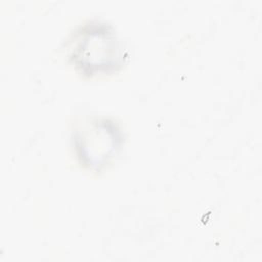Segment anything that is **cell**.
<instances>
[{
    "instance_id": "obj_1",
    "label": "cell",
    "mask_w": 262,
    "mask_h": 262,
    "mask_svg": "<svg viewBox=\"0 0 262 262\" xmlns=\"http://www.w3.org/2000/svg\"><path fill=\"white\" fill-rule=\"evenodd\" d=\"M118 51L119 49L112 33L93 30L92 32L84 33L78 40L74 50V58L84 71L88 70L91 74L100 73L117 66L119 60Z\"/></svg>"
}]
</instances>
